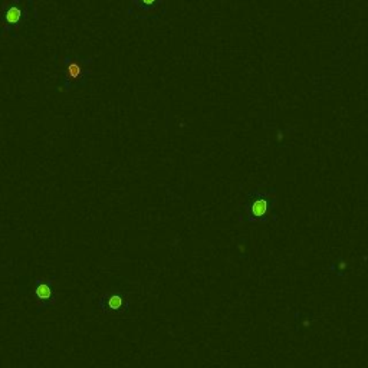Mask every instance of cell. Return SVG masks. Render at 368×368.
Instances as JSON below:
<instances>
[{
    "label": "cell",
    "instance_id": "cell-1",
    "mask_svg": "<svg viewBox=\"0 0 368 368\" xmlns=\"http://www.w3.org/2000/svg\"><path fill=\"white\" fill-rule=\"evenodd\" d=\"M32 13L38 15L35 0H4L0 7V36H21Z\"/></svg>",
    "mask_w": 368,
    "mask_h": 368
},
{
    "label": "cell",
    "instance_id": "cell-2",
    "mask_svg": "<svg viewBox=\"0 0 368 368\" xmlns=\"http://www.w3.org/2000/svg\"><path fill=\"white\" fill-rule=\"evenodd\" d=\"M94 59L81 58L78 55H69L62 59L61 72H62V92H72L87 87L89 79L94 75Z\"/></svg>",
    "mask_w": 368,
    "mask_h": 368
},
{
    "label": "cell",
    "instance_id": "cell-3",
    "mask_svg": "<svg viewBox=\"0 0 368 368\" xmlns=\"http://www.w3.org/2000/svg\"><path fill=\"white\" fill-rule=\"evenodd\" d=\"M266 210H268V203H266V200H258V201H255L253 206H252V215L255 217L265 216Z\"/></svg>",
    "mask_w": 368,
    "mask_h": 368
},
{
    "label": "cell",
    "instance_id": "cell-4",
    "mask_svg": "<svg viewBox=\"0 0 368 368\" xmlns=\"http://www.w3.org/2000/svg\"><path fill=\"white\" fill-rule=\"evenodd\" d=\"M50 288L45 283H41L38 288H36V296L41 298V299H49L50 298Z\"/></svg>",
    "mask_w": 368,
    "mask_h": 368
},
{
    "label": "cell",
    "instance_id": "cell-5",
    "mask_svg": "<svg viewBox=\"0 0 368 368\" xmlns=\"http://www.w3.org/2000/svg\"><path fill=\"white\" fill-rule=\"evenodd\" d=\"M155 1H157V0H132V3H134L135 7H138V9H146V10L151 9L152 6L155 4Z\"/></svg>",
    "mask_w": 368,
    "mask_h": 368
},
{
    "label": "cell",
    "instance_id": "cell-6",
    "mask_svg": "<svg viewBox=\"0 0 368 368\" xmlns=\"http://www.w3.org/2000/svg\"><path fill=\"white\" fill-rule=\"evenodd\" d=\"M121 303H123V299H121V296H111V299H109L108 306L111 309H118V308H121Z\"/></svg>",
    "mask_w": 368,
    "mask_h": 368
}]
</instances>
